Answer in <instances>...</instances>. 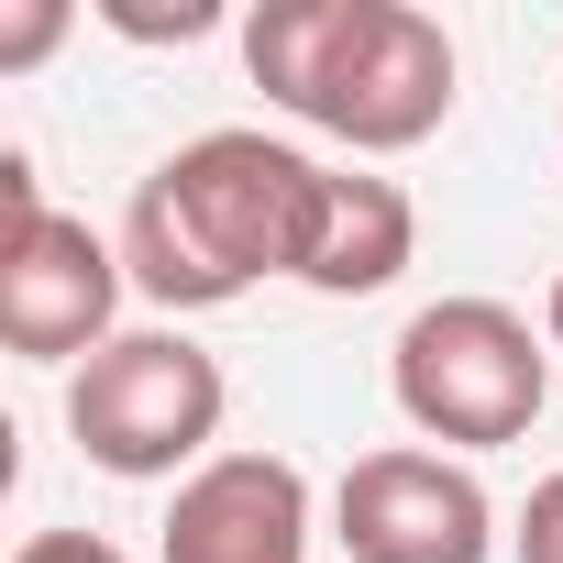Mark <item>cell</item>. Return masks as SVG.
<instances>
[{"mask_svg":"<svg viewBox=\"0 0 563 563\" xmlns=\"http://www.w3.org/2000/svg\"><path fill=\"white\" fill-rule=\"evenodd\" d=\"M56 34H67V0H34V12H23L12 34H0V67H34V56H45Z\"/></svg>","mask_w":563,"mask_h":563,"instance_id":"30bf717a","label":"cell"},{"mask_svg":"<svg viewBox=\"0 0 563 563\" xmlns=\"http://www.w3.org/2000/svg\"><path fill=\"white\" fill-rule=\"evenodd\" d=\"M519 563H563V475L530 486V508H519Z\"/></svg>","mask_w":563,"mask_h":563,"instance_id":"9c48e42d","label":"cell"},{"mask_svg":"<svg viewBox=\"0 0 563 563\" xmlns=\"http://www.w3.org/2000/svg\"><path fill=\"white\" fill-rule=\"evenodd\" d=\"M12 563H122V552H111L100 530H34V541H23Z\"/></svg>","mask_w":563,"mask_h":563,"instance_id":"8fae6325","label":"cell"},{"mask_svg":"<svg viewBox=\"0 0 563 563\" xmlns=\"http://www.w3.org/2000/svg\"><path fill=\"white\" fill-rule=\"evenodd\" d=\"M111 310H122V254L45 210V177L34 155H0V343L23 365H89L111 343Z\"/></svg>","mask_w":563,"mask_h":563,"instance_id":"5b68a950","label":"cell"},{"mask_svg":"<svg viewBox=\"0 0 563 563\" xmlns=\"http://www.w3.org/2000/svg\"><path fill=\"white\" fill-rule=\"evenodd\" d=\"M166 563H310V475L288 453H210L166 508Z\"/></svg>","mask_w":563,"mask_h":563,"instance_id":"52a82bcc","label":"cell"},{"mask_svg":"<svg viewBox=\"0 0 563 563\" xmlns=\"http://www.w3.org/2000/svg\"><path fill=\"white\" fill-rule=\"evenodd\" d=\"M332 530L354 563H486L497 552V508H486L475 464L420 453V442L365 453L332 497Z\"/></svg>","mask_w":563,"mask_h":563,"instance_id":"8992f818","label":"cell"},{"mask_svg":"<svg viewBox=\"0 0 563 563\" xmlns=\"http://www.w3.org/2000/svg\"><path fill=\"white\" fill-rule=\"evenodd\" d=\"M409 254H420L409 188H398V177H365V166H332V221H321V254H310L299 288H321V299H376V288H398Z\"/></svg>","mask_w":563,"mask_h":563,"instance_id":"ba28073f","label":"cell"},{"mask_svg":"<svg viewBox=\"0 0 563 563\" xmlns=\"http://www.w3.org/2000/svg\"><path fill=\"white\" fill-rule=\"evenodd\" d=\"M387 387H398V420L420 442L497 453L552 398V332H530L508 299H431V310H409V332L387 354Z\"/></svg>","mask_w":563,"mask_h":563,"instance_id":"3957f363","label":"cell"},{"mask_svg":"<svg viewBox=\"0 0 563 563\" xmlns=\"http://www.w3.org/2000/svg\"><path fill=\"white\" fill-rule=\"evenodd\" d=\"M541 332H552V354H563V276H552V299H541Z\"/></svg>","mask_w":563,"mask_h":563,"instance_id":"7c38bea8","label":"cell"},{"mask_svg":"<svg viewBox=\"0 0 563 563\" xmlns=\"http://www.w3.org/2000/svg\"><path fill=\"white\" fill-rule=\"evenodd\" d=\"M332 221V166L276 133H199L177 144L122 210V276L155 310H221L265 276H310Z\"/></svg>","mask_w":563,"mask_h":563,"instance_id":"6da1fadb","label":"cell"},{"mask_svg":"<svg viewBox=\"0 0 563 563\" xmlns=\"http://www.w3.org/2000/svg\"><path fill=\"white\" fill-rule=\"evenodd\" d=\"M221 354H199L188 332H111L78 376H67V431L100 475L122 486H155V475H199L210 442H221Z\"/></svg>","mask_w":563,"mask_h":563,"instance_id":"277c9868","label":"cell"},{"mask_svg":"<svg viewBox=\"0 0 563 563\" xmlns=\"http://www.w3.org/2000/svg\"><path fill=\"white\" fill-rule=\"evenodd\" d=\"M243 67L254 89L354 144V155H409L453 122V34L409 0H265L243 23Z\"/></svg>","mask_w":563,"mask_h":563,"instance_id":"7a4b0ae2","label":"cell"}]
</instances>
